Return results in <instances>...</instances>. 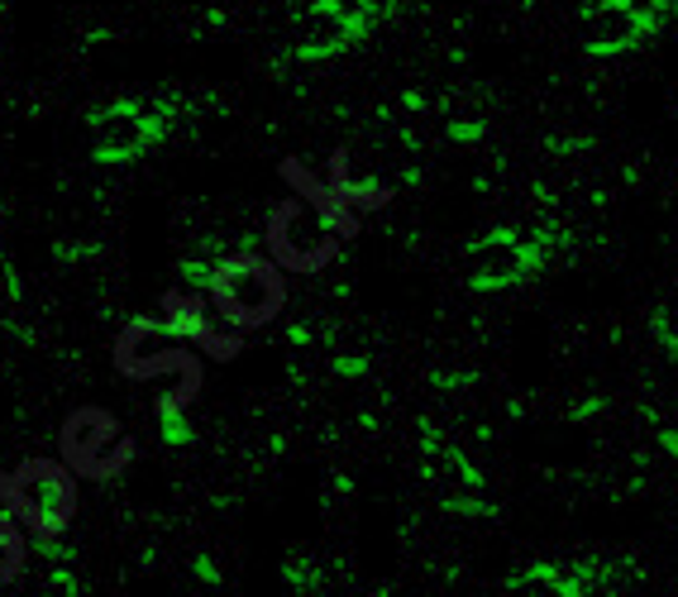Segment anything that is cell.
I'll use <instances>...</instances> for the list:
<instances>
[{
  "mask_svg": "<svg viewBox=\"0 0 678 597\" xmlns=\"http://www.w3.org/2000/svg\"><path fill=\"white\" fill-rule=\"evenodd\" d=\"M205 292H211V306L221 310V320H229V326H239V330L268 326L287 302L282 272L263 254H225L215 263Z\"/></svg>",
  "mask_w": 678,
  "mask_h": 597,
  "instance_id": "1",
  "label": "cell"
},
{
  "mask_svg": "<svg viewBox=\"0 0 678 597\" xmlns=\"http://www.w3.org/2000/svg\"><path fill=\"white\" fill-rule=\"evenodd\" d=\"M0 497L10 501V517L29 525L39 541L63 535L77 511V483L53 459H29L15 473H0Z\"/></svg>",
  "mask_w": 678,
  "mask_h": 597,
  "instance_id": "2",
  "label": "cell"
},
{
  "mask_svg": "<svg viewBox=\"0 0 678 597\" xmlns=\"http://www.w3.org/2000/svg\"><path fill=\"white\" fill-rule=\"evenodd\" d=\"M387 20V0H311L297 20L292 58L297 63H325L335 53H349Z\"/></svg>",
  "mask_w": 678,
  "mask_h": 597,
  "instance_id": "3",
  "label": "cell"
},
{
  "mask_svg": "<svg viewBox=\"0 0 678 597\" xmlns=\"http://www.w3.org/2000/svg\"><path fill=\"white\" fill-rule=\"evenodd\" d=\"M177 105L173 101H111L91 115V158L129 163L167 139Z\"/></svg>",
  "mask_w": 678,
  "mask_h": 597,
  "instance_id": "4",
  "label": "cell"
},
{
  "mask_svg": "<svg viewBox=\"0 0 678 597\" xmlns=\"http://www.w3.org/2000/svg\"><path fill=\"white\" fill-rule=\"evenodd\" d=\"M674 10L678 0H592L578 15V39L592 58L631 53L645 39H655Z\"/></svg>",
  "mask_w": 678,
  "mask_h": 597,
  "instance_id": "5",
  "label": "cell"
},
{
  "mask_svg": "<svg viewBox=\"0 0 678 597\" xmlns=\"http://www.w3.org/2000/svg\"><path fill=\"white\" fill-rule=\"evenodd\" d=\"M335 225L325 220V211L306 206V201H287V206L273 211L268 220V249L277 268L292 272H316L335 258Z\"/></svg>",
  "mask_w": 678,
  "mask_h": 597,
  "instance_id": "6",
  "label": "cell"
},
{
  "mask_svg": "<svg viewBox=\"0 0 678 597\" xmlns=\"http://www.w3.org/2000/svg\"><path fill=\"white\" fill-rule=\"evenodd\" d=\"M544 249H550L544 234H516V230L482 234L478 244L468 249V282H474L478 292L516 287L520 278H530L544 263Z\"/></svg>",
  "mask_w": 678,
  "mask_h": 597,
  "instance_id": "7",
  "label": "cell"
},
{
  "mask_svg": "<svg viewBox=\"0 0 678 597\" xmlns=\"http://www.w3.org/2000/svg\"><path fill=\"white\" fill-rule=\"evenodd\" d=\"M63 459L72 463L77 473H111L129 459V445L120 440V425L115 416L96 411V406H81L72 411V421L63 425Z\"/></svg>",
  "mask_w": 678,
  "mask_h": 597,
  "instance_id": "8",
  "label": "cell"
},
{
  "mask_svg": "<svg viewBox=\"0 0 678 597\" xmlns=\"http://www.w3.org/2000/svg\"><path fill=\"white\" fill-rule=\"evenodd\" d=\"M426 473H430V483L444 493L450 511H459V517H488L492 511L488 493H482V473L454 445H430L426 449Z\"/></svg>",
  "mask_w": 678,
  "mask_h": 597,
  "instance_id": "9",
  "label": "cell"
},
{
  "mask_svg": "<svg viewBox=\"0 0 678 597\" xmlns=\"http://www.w3.org/2000/svg\"><path fill=\"white\" fill-rule=\"evenodd\" d=\"M506 597H583L574 569H554V564H530L506 583Z\"/></svg>",
  "mask_w": 678,
  "mask_h": 597,
  "instance_id": "10",
  "label": "cell"
},
{
  "mask_svg": "<svg viewBox=\"0 0 678 597\" xmlns=\"http://www.w3.org/2000/svg\"><path fill=\"white\" fill-rule=\"evenodd\" d=\"M24 555H29V545H24V531H20V521L10 517V511H0V588L20 579V569H24Z\"/></svg>",
  "mask_w": 678,
  "mask_h": 597,
  "instance_id": "11",
  "label": "cell"
},
{
  "mask_svg": "<svg viewBox=\"0 0 678 597\" xmlns=\"http://www.w3.org/2000/svg\"><path fill=\"white\" fill-rule=\"evenodd\" d=\"M163 435L173 440V445H187V440H191V425L181 421L177 411H163Z\"/></svg>",
  "mask_w": 678,
  "mask_h": 597,
  "instance_id": "12",
  "label": "cell"
},
{
  "mask_svg": "<svg viewBox=\"0 0 678 597\" xmlns=\"http://www.w3.org/2000/svg\"><path fill=\"white\" fill-rule=\"evenodd\" d=\"M450 135H454V139H478V135H482V125H474V119H464V125H450Z\"/></svg>",
  "mask_w": 678,
  "mask_h": 597,
  "instance_id": "13",
  "label": "cell"
}]
</instances>
